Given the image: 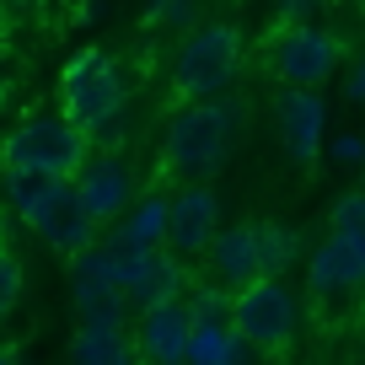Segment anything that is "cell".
<instances>
[{"label":"cell","instance_id":"1","mask_svg":"<svg viewBox=\"0 0 365 365\" xmlns=\"http://www.w3.org/2000/svg\"><path fill=\"white\" fill-rule=\"evenodd\" d=\"M237 135V108L215 97H188L172 108L167 140H161V182H210L220 172Z\"/></svg>","mask_w":365,"mask_h":365},{"label":"cell","instance_id":"2","mask_svg":"<svg viewBox=\"0 0 365 365\" xmlns=\"http://www.w3.org/2000/svg\"><path fill=\"white\" fill-rule=\"evenodd\" d=\"M124 70L108 48H81L70 54V65L59 70V113L76 129H86L91 150L113 145L118 124H124Z\"/></svg>","mask_w":365,"mask_h":365},{"label":"cell","instance_id":"3","mask_svg":"<svg viewBox=\"0 0 365 365\" xmlns=\"http://www.w3.org/2000/svg\"><path fill=\"white\" fill-rule=\"evenodd\" d=\"M0 178H6V205L16 210V220L59 258H76L86 242H97V226L86 220L70 178H48V172H0Z\"/></svg>","mask_w":365,"mask_h":365},{"label":"cell","instance_id":"4","mask_svg":"<svg viewBox=\"0 0 365 365\" xmlns=\"http://www.w3.org/2000/svg\"><path fill=\"white\" fill-rule=\"evenodd\" d=\"M307 301L328 333H344L365 317V252L349 247L339 231H328V242H317L307 258Z\"/></svg>","mask_w":365,"mask_h":365},{"label":"cell","instance_id":"5","mask_svg":"<svg viewBox=\"0 0 365 365\" xmlns=\"http://www.w3.org/2000/svg\"><path fill=\"white\" fill-rule=\"evenodd\" d=\"M91 156L86 129H76L65 113L22 118L0 140V172H48V178H76L81 161Z\"/></svg>","mask_w":365,"mask_h":365},{"label":"cell","instance_id":"6","mask_svg":"<svg viewBox=\"0 0 365 365\" xmlns=\"http://www.w3.org/2000/svg\"><path fill=\"white\" fill-rule=\"evenodd\" d=\"M296 322H301V307L279 274H252L231 290V328L247 339L252 354H285L296 339Z\"/></svg>","mask_w":365,"mask_h":365},{"label":"cell","instance_id":"7","mask_svg":"<svg viewBox=\"0 0 365 365\" xmlns=\"http://www.w3.org/2000/svg\"><path fill=\"white\" fill-rule=\"evenodd\" d=\"M242 70V33L226 22L194 27L182 38V48L172 54V97H220L231 86V76Z\"/></svg>","mask_w":365,"mask_h":365},{"label":"cell","instance_id":"8","mask_svg":"<svg viewBox=\"0 0 365 365\" xmlns=\"http://www.w3.org/2000/svg\"><path fill=\"white\" fill-rule=\"evenodd\" d=\"M263 54H269V70L285 86H322L344 65V43L312 22H279L263 43Z\"/></svg>","mask_w":365,"mask_h":365},{"label":"cell","instance_id":"9","mask_svg":"<svg viewBox=\"0 0 365 365\" xmlns=\"http://www.w3.org/2000/svg\"><path fill=\"white\" fill-rule=\"evenodd\" d=\"M220 231V199L210 182H182L178 194H167V237H161V247L172 252V258H205L210 237Z\"/></svg>","mask_w":365,"mask_h":365},{"label":"cell","instance_id":"10","mask_svg":"<svg viewBox=\"0 0 365 365\" xmlns=\"http://www.w3.org/2000/svg\"><path fill=\"white\" fill-rule=\"evenodd\" d=\"M188 328H194L188 296H172V301H156V307L135 312V317H129V344H135V360L178 365L182 349H188Z\"/></svg>","mask_w":365,"mask_h":365},{"label":"cell","instance_id":"11","mask_svg":"<svg viewBox=\"0 0 365 365\" xmlns=\"http://www.w3.org/2000/svg\"><path fill=\"white\" fill-rule=\"evenodd\" d=\"M70 188H76L81 210H86V220L97 231L113 226V220L129 210V199H135V178H129V167L113 161V156H86L81 172L70 178Z\"/></svg>","mask_w":365,"mask_h":365},{"label":"cell","instance_id":"12","mask_svg":"<svg viewBox=\"0 0 365 365\" xmlns=\"http://www.w3.org/2000/svg\"><path fill=\"white\" fill-rule=\"evenodd\" d=\"M322 135H328V103L317 97V86H285V97H279V140H285V156L301 172L317 167Z\"/></svg>","mask_w":365,"mask_h":365},{"label":"cell","instance_id":"13","mask_svg":"<svg viewBox=\"0 0 365 365\" xmlns=\"http://www.w3.org/2000/svg\"><path fill=\"white\" fill-rule=\"evenodd\" d=\"M205 263L210 274H215V285L237 290L242 279H252V274H263L258 263V237H252V226H231V231H215L205 247Z\"/></svg>","mask_w":365,"mask_h":365},{"label":"cell","instance_id":"14","mask_svg":"<svg viewBox=\"0 0 365 365\" xmlns=\"http://www.w3.org/2000/svg\"><path fill=\"white\" fill-rule=\"evenodd\" d=\"M188 285H194V279H188V263H182V258H172L167 247H156V258H150L145 269H140L135 279L124 285V307H129V317H135V312L156 307V301L182 296Z\"/></svg>","mask_w":365,"mask_h":365},{"label":"cell","instance_id":"15","mask_svg":"<svg viewBox=\"0 0 365 365\" xmlns=\"http://www.w3.org/2000/svg\"><path fill=\"white\" fill-rule=\"evenodd\" d=\"M113 242H129V247H161V237H167V194L161 188H150V194L129 199V210L113 220Z\"/></svg>","mask_w":365,"mask_h":365},{"label":"cell","instance_id":"16","mask_svg":"<svg viewBox=\"0 0 365 365\" xmlns=\"http://www.w3.org/2000/svg\"><path fill=\"white\" fill-rule=\"evenodd\" d=\"M70 360H76V365H129V360H135L129 328H76V339H70Z\"/></svg>","mask_w":365,"mask_h":365},{"label":"cell","instance_id":"17","mask_svg":"<svg viewBox=\"0 0 365 365\" xmlns=\"http://www.w3.org/2000/svg\"><path fill=\"white\" fill-rule=\"evenodd\" d=\"M252 237H258V263L263 274H285L296 263V231L290 226H274V220H252Z\"/></svg>","mask_w":365,"mask_h":365},{"label":"cell","instance_id":"18","mask_svg":"<svg viewBox=\"0 0 365 365\" xmlns=\"http://www.w3.org/2000/svg\"><path fill=\"white\" fill-rule=\"evenodd\" d=\"M328 231H339L349 247H360V252H365V188H360V194H344L339 205H333Z\"/></svg>","mask_w":365,"mask_h":365},{"label":"cell","instance_id":"19","mask_svg":"<svg viewBox=\"0 0 365 365\" xmlns=\"http://www.w3.org/2000/svg\"><path fill=\"white\" fill-rule=\"evenodd\" d=\"M22 301V263L0 247V322L11 317V307Z\"/></svg>","mask_w":365,"mask_h":365},{"label":"cell","instance_id":"20","mask_svg":"<svg viewBox=\"0 0 365 365\" xmlns=\"http://www.w3.org/2000/svg\"><path fill=\"white\" fill-rule=\"evenodd\" d=\"M328 156L339 161V167H360V156H365V135H333Z\"/></svg>","mask_w":365,"mask_h":365},{"label":"cell","instance_id":"21","mask_svg":"<svg viewBox=\"0 0 365 365\" xmlns=\"http://www.w3.org/2000/svg\"><path fill=\"white\" fill-rule=\"evenodd\" d=\"M167 22H188V0H156L145 11V27H167Z\"/></svg>","mask_w":365,"mask_h":365},{"label":"cell","instance_id":"22","mask_svg":"<svg viewBox=\"0 0 365 365\" xmlns=\"http://www.w3.org/2000/svg\"><path fill=\"white\" fill-rule=\"evenodd\" d=\"M322 0H279V22H307Z\"/></svg>","mask_w":365,"mask_h":365},{"label":"cell","instance_id":"23","mask_svg":"<svg viewBox=\"0 0 365 365\" xmlns=\"http://www.w3.org/2000/svg\"><path fill=\"white\" fill-rule=\"evenodd\" d=\"M344 97H349V103H365V59L349 70V81H344Z\"/></svg>","mask_w":365,"mask_h":365},{"label":"cell","instance_id":"24","mask_svg":"<svg viewBox=\"0 0 365 365\" xmlns=\"http://www.w3.org/2000/svg\"><path fill=\"white\" fill-rule=\"evenodd\" d=\"M16 354H22V349H16V344H0V365H11Z\"/></svg>","mask_w":365,"mask_h":365},{"label":"cell","instance_id":"25","mask_svg":"<svg viewBox=\"0 0 365 365\" xmlns=\"http://www.w3.org/2000/svg\"><path fill=\"white\" fill-rule=\"evenodd\" d=\"M0 103H6V76H0Z\"/></svg>","mask_w":365,"mask_h":365},{"label":"cell","instance_id":"26","mask_svg":"<svg viewBox=\"0 0 365 365\" xmlns=\"http://www.w3.org/2000/svg\"><path fill=\"white\" fill-rule=\"evenodd\" d=\"M360 178H365V156H360Z\"/></svg>","mask_w":365,"mask_h":365},{"label":"cell","instance_id":"27","mask_svg":"<svg viewBox=\"0 0 365 365\" xmlns=\"http://www.w3.org/2000/svg\"><path fill=\"white\" fill-rule=\"evenodd\" d=\"M0 247H6V242H0Z\"/></svg>","mask_w":365,"mask_h":365}]
</instances>
